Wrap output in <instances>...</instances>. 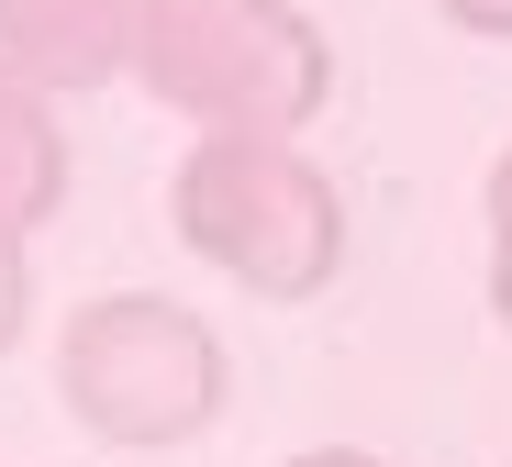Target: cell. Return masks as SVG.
<instances>
[{
    "label": "cell",
    "mask_w": 512,
    "mask_h": 467,
    "mask_svg": "<svg viewBox=\"0 0 512 467\" xmlns=\"http://www.w3.org/2000/svg\"><path fill=\"white\" fill-rule=\"evenodd\" d=\"M123 78L190 134H290L334 101V45L301 0H134Z\"/></svg>",
    "instance_id": "obj_1"
},
{
    "label": "cell",
    "mask_w": 512,
    "mask_h": 467,
    "mask_svg": "<svg viewBox=\"0 0 512 467\" xmlns=\"http://www.w3.org/2000/svg\"><path fill=\"white\" fill-rule=\"evenodd\" d=\"M167 223L201 267H223L245 301H323L346 267V201L290 134H190L167 178Z\"/></svg>",
    "instance_id": "obj_2"
},
{
    "label": "cell",
    "mask_w": 512,
    "mask_h": 467,
    "mask_svg": "<svg viewBox=\"0 0 512 467\" xmlns=\"http://www.w3.org/2000/svg\"><path fill=\"white\" fill-rule=\"evenodd\" d=\"M223 334L167 301V290H101L78 301L56 334V401L78 434H101L123 456H167L223 423Z\"/></svg>",
    "instance_id": "obj_3"
},
{
    "label": "cell",
    "mask_w": 512,
    "mask_h": 467,
    "mask_svg": "<svg viewBox=\"0 0 512 467\" xmlns=\"http://www.w3.org/2000/svg\"><path fill=\"white\" fill-rule=\"evenodd\" d=\"M134 56V0H0V67L34 78L45 101L112 89Z\"/></svg>",
    "instance_id": "obj_4"
},
{
    "label": "cell",
    "mask_w": 512,
    "mask_h": 467,
    "mask_svg": "<svg viewBox=\"0 0 512 467\" xmlns=\"http://www.w3.org/2000/svg\"><path fill=\"white\" fill-rule=\"evenodd\" d=\"M56 201H67V123L34 78L0 67V223L34 234V223H56Z\"/></svg>",
    "instance_id": "obj_5"
},
{
    "label": "cell",
    "mask_w": 512,
    "mask_h": 467,
    "mask_svg": "<svg viewBox=\"0 0 512 467\" xmlns=\"http://www.w3.org/2000/svg\"><path fill=\"white\" fill-rule=\"evenodd\" d=\"M23 245H34V234L0 223V356L23 345V312H34V256H23Z\"/></svg>",
    "instance_id": "obj_6"
},
{
    "label": "cell",
    "mask_w": 512,
    "mask_h": 467,
    "mask_svg": "<svg viewBox=\"0 0 512 467\" xmlns=\"http://www.w3.org/2000/svg\"><path fill=\"white\" fill-rule=\"evenodd\" d=\"M490 301H501V323H512V156L490 167Z\"/></svg>",
    "instance_id": "obj_7"
},
{
    "label": "cell",
    "mask_w": 512,
    "mask_h": 467,
    "mask_svg": "<svg viewBox=\"0 0 512 467\" xmlns=\"http://www.w3.org/2000/svg\"><path fill=\"white\" fill-rule=\"evenodd\" d=\"M435 12L457 34H479V45H512V0H435Z\"/></svg>",
    "instance_id": "obj_8"
},
{
    "label": "cell",
    "mask_w": 512,
    "mask_h": 467,
    "mask_svg": "<svg viewBox=\"0 0 512 467\" xmlns=\"http://www.w3.org/2000/svg\"><path fill=\"white\" fill-rule=\"evenodd\" d=\"M290 467H379L368 445H312V456H290Z\"/></svg>",
    "instance_id": "obj_9"
}]
</instances>
